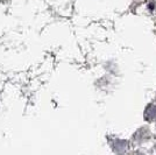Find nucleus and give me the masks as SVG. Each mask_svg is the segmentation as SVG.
Listing matches in <instances>:
<instances>
[{"mask_svg":"<svg viewBox=\"0 0 156 155\" xmlns=\"http://www.w3.org/2000/svg\"><path fill=\"white\" fill-rule=\"evenodd\" d=\"M144 118H147L148 120H151V119L156 118V106L155 105H153V104L148 105V107H147L146 111H144Z\"/></svg>","mask_w":156,"mask_h":155,"instance_id":"nucleus-1","label":"nucleus"}]
</instances>
